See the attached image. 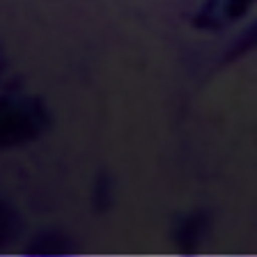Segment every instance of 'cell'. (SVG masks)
I'll return each mask as SVG.
<instances>
[]
</instances>
